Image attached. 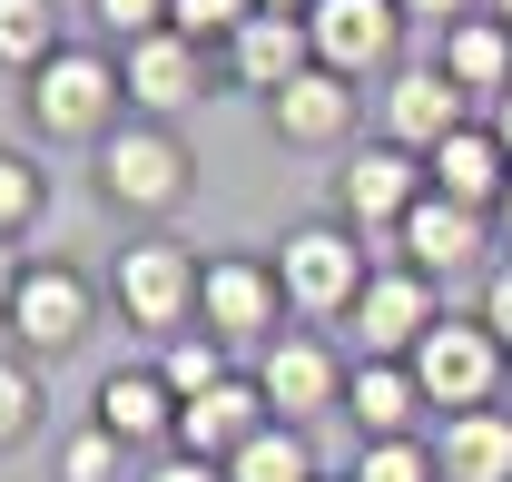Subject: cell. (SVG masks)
Here are the masks:
<instances>
[{"instance_id": "cell-31", "label": "cell", "mask_w": 512, "mask_h": 482, "mask_svg": "<svg viewBox=\"0 0 512 482\" xmlns=\"http://www.w3.org/2000/svg\"><path fill=\"white\" fill-rule=\"evenodd\" d=\"M168 10H178V0H89V20H99V30H109V40H148V30H168Z\"/></svg>"}, {"instance_id": "cell-6", "label": "cell", "mask_w": 512, "mask_h": 482, "mask_svg": "<svg viewBox=\"0 0 512 482\" xmlns=\"http://www.w3.org/2000/svg\"><path fill=\"white\" fill-rule=\"evenodd\" d=\"M424 187H434V168H424L414 148L365 138V148H345V168H335V217H345V227L384 256V246H394V227L424 207Z\"/></svg>"}, {"instance_id": "cell-8", "label": "cell", "mask_w": 512, "mask_h": 482, "mask_svg": "<svg viewBox=\"0 0 512 482\" xmlns=\"http://www.w3.org/2000/svg\"><path fill=\"white\" fill-rule=\"evenodd\" d=\"M197 325L237 355H266L296 315H286V286H276V256H207V286H197Z\"/></svg>"}, {"instance_id": "cell-22", "label": "cell", "mask_w": 512, "mask_h": 482, "mask_svg": "<svg viewBox=\"0 0 512 482\" xmlns=\"http://www.w3.org/2000/svg\"><path fill=\"white\" fill-rule=\"evenodd\" d=\"M434 463H444V482H512V414L503 404L444 414L434 423Z\"/></svg>"}, {"instance_id": "cell-27", "label": "cell", "mask_w": 512, "mask_h": 482, "mask_svg": "<svg viewBox=\"0 0 512 482\" xmlns=\"http://www.w3.org/2000/svg\"><path fill=\"white\" fill-rule=\"evenodd\" d=\"M345 473L355 482H444V463H434V433H394V443H365Z\"/></svg>"}, {"instance_id": "cell-10", "label": "cell", "mask_w": 512, "mask_h": 482, "mask_svg": "<svg viewBox=\"0 0 512 482\" xmlns=\"http://www.w3.org/2000/svg\"><path fill=\"white\" fill-rule=\"evenodd\" d=\"M306 40H316V69L375 89V79L404 69V40H414V30H404L394 0H316V10H306Z\"/></svg>"}, {"instance_id": "cell-3", "label": "cell", "mask_w": 512, "mask_h": 482, "mask_svg": "<svg viewBox=\"0 0 512 482\" xmlns=\"http://www.w3.org/2000/svg\"><path fill=\"white\" fill-rule=\"evenodd\" d=\"M89 168H99V197L119 207V217H178L188 207V187H197V158H188V138L168 119H119L99 148H89Z\"/></svg>"}, {"instance_id": "cell-23", "label": "cell", "mask_w": 512, "mask_h": 482, "mask_svg": "<svg viewBox=\"0 0 512 482\" xmlns=\"http://www.w3.org/2000/svg\"><path fill=\"white\" fill-rule=\"evenodd\" d=\"M69 40H60V0H0V69L10 79H30V69H50Z\"/></svg>"}, {"instance_id": "cell-20", "label": "cell", "mask_w": 512, "mask_h": 482, "mask_svg": "<svg viewBox=\"0 0 512 482\" xmlns=\"http://www.w3.org/2000/svg\"><path fill=\"white\" fill-rule=\"evenodd\" d=\"M345 414L365 423V443H394V433H424L434 394L404 355H355V384H345Z\"/></svg>"}, {"instance_id": "cell-15", "label": "cell", "mask_w": 512, "mask_h": 482, "mask_svg": "<svg viewBox=\"0 0 512 482\" xmlns=\"http://www.w3.org/2000/svg\"><path fill=\"white\" fill-rule=\"evenodd\" d=\"M384 256H404V266H424V276H473V266L503 256V237H493L483 207H463V197H444V187H424V207L394 227Z\"/></svg>"}, {"instance_id": "cell-5", "label": "cell", "mask_w": 512, "mask_h": 482, "mask_svg": "<svg viewBox=\"0 0 512 482\" xmlns=\"http://www.w3.org/2000/svg\"><path fill=\"white\" fill-rule=\"evenodd\" d=\"M99 296L109 286H89L69 256H30V276H20V296H10V345L20 355H40V364H60V355H79L89 335H99Z\"/></svg>"}, {"instance_id": "cell-38", "label": "cell", "mask_w": 512, "mask_h": 482, "mask_svg": "<svg viewBox=\"0 0 512 482\" xmlns=\"http://www.w3.org/2000/svg\"><path fill=\"white\" fill-rule=\"evenodd\" d=\"M493 138H503V158H512V99H503V109H493Z\"/></svg>"}, {"instance_id": "cell-36", "label": "cell", "mask_w": 512, "mask_h": 482, "mask_svg": "<svg viewBox=\"0 0 512 482\" xmlns=\"http://www.w3.org/2000/svg\"><path fill=\"white\" fill-rule=\"evenodd\" d=\"M256 10H266V20H306L316 0H256Z\"/></svg>"}, {"instance_id": "cell-40", "label": "cell", "mask_w": 512, "mask_h": 482, "mask_svg": "<svg viewBox=\"0 0 512 482\" xmlns=\"http://www.w3.org/2000/svg\"><path fill=\"white\" fill-rule=\"evenodd\" d=\"M325 482H355V473H325Z\"/></svg>"}, {"instance_id": "cell-26", "label": "cell", "mask_w": 512, "mask_h": 482, "mask_svg": "<svg viewBox=\"0 0 512 482\" xmlns=\"http://www.w3.org/2000/svg\"><path fill=\"white\" fill-rule=\"evenodd\" d=\"M50 227V168L30 148H0V237H30Z\"/></svg>"}, {"instance_id": "cell-16", "label": "cell", "mask_w": 512, "mask_h": 482, "mask_svg": "<svg viewBox=\"0 0 512 482\" xmlns=\"http://www.w3.org/2000/svg\"><path fill=\"white\" fill-rule=\"evenodd\" d=\"M266 423H276L266 384H256V374H227V384H207L197 404H178V453H197V463H237Z\"/></svg>"}, {"instance_id": "cell-35", "label": "cell", "mask_w": 512, "mask_h": 482, "mask_svg": "<svg viewBox=\"0 0 512 482\" xmlns=\"http://www.w3.org/2000/svg\"><path fill=\"white\" fill-rule=\"evenodd\" d=\"M20 276H30V256H20V237H0V325H10V296H20Z\"/></svg>"}, {"instance_id": "cell-25", "label": "cell", "mask_w": 512, "mask_h": 482, "mask_svg": "<svg viewBox=\"0 0 512 482\" xmlns=\"http://www.w3.org/2000/svg\"><path fill=\"white\" fill-rule=\"evenodd\" d=\"M148 364L168 374V394H178V404H197L207 384H227V374H237V345H217L207 325H188V335H168V345H158Z\"/></svg>"}, {"instance_id": "cell-24", "label": "cell", "mask_w": 512, "mask_h": 482, "mask_svg": "<svg viewBox=\"0 0 512 482\" xmlns=\"http://www.w3.org/2000/svg\"><path fill=\"white\" fill-rule=\"evenodd\" d=\"M227 482H325L316 443H306V423H266L247 453L227 463Z\"/></svg>"}, {"instance_id": "cell-37", "label": "cell", "mask_w": 512, "mask_h": 482, "mask_svg": "<svg viewBox=\"0 0 512 482\" xmlns=\"http://www.w3.org/2000/svg\"><path fill=\"white\" fill-rule=\"evenodd\" d=\"M493 237H503V256H512V187H503V207H493Z\"/></svg>"}, {"instance_id": "cell-39", "label": "cell", "mask_w": 512, "mask_h": 482, "mask_svg": "<svg viewBox=\"0 0 512 482\" xmlns=\"http://www.w3.org/2000/svg\"><path fill=\"white\" fill-rule=\"evenodd\" d=\"M483 10H493V20H512V0H483Z\"/></svg>"}, {"instance_id": "cell-32", "label": "cell", "mask_w": 512, "mask_h": 482, "mask_svg": "<svg viewBox=\"0 0 512 482\" xmlns=\"http://www.w3.org/2000/svg\"><path fill=\"white\" fill-rule=\"evenodd\" d=\"M473 315H483V325L512 345V256H493V266H483V296H473Z\"/></svg>"}, {"instance_id": "cell-33", "label": "cell", "mask_w": 512, "mask_h": 482, "mask_svg": "<svg viewBox=\"0 0 512 482\" xmlns=\"http://www.w3.org/2000/svg\"><path fill=\"white\" fill-rule=\"evenodd\" d=\"M394 10H404V30H434V40H444L453 20H473L483 0H394Z\"/></svg>"}, {"instance_id": "cell-9", "label": "cell", "mask_w": 512, "mask_h": 482, "mask_svg": "<svg viewBox=\"0 0 512 482\" xmlns=\"http://www.w3.org/2000/svg\"><path fill=\"white\" fill-rule=\"evenodd\" d=\"M256 384H266V404H276V423H316V414H345V384H355V355L335 345V335H316V325H286L266 355L247 364Z\"/></svg>"}, {"instance_id": "cell-34", "label": "cell", "mask_w": 512, "mask_h": 482, "mask_svg": "<svg viewBox=\"0 0 512 482\" xmlns=\"http://www.w3.org/2000/svg\"><path fill=\"white\" fill-rule=\"evenodd\" d=\"M138 482H227V463H197V453H148Z\"/></svg>"}, {"instance_id": "cell-1", "label": "cell", "mask_w": 512, "mask_h": 482, "mask_svg": "<svg viewBox=\"0 0 512 482\" xmlns=\"http://www.w3.org/2000/svg\"><path fill=\"white\" fill-rule=\"evenodd\" d=\"M119 119H128V79H119V50H99V40H69L50 69L20 79V128L40 148H99Z\"/></svg>"}, {"instance_id": "cell-12", "label": "cell", "mask_w": 512, "mask_h": 482, "mask_svg": "<svg viewBox=\"0 0 512 482\" xmlns=\"http://www.w3.org/2000/svg\"><path fill=\"white\" fill-rule=\"evenodd\" d=\"M473 119H483V109L444 79V60H404L394 79H375V138L414 148V158H434L453 128H473Z\"/></svg>"}, {"instance_id": "cell-19", "label": "cell", "mask_w": 512, "mask_h": 482, "mask_svg": "<svg viewBox=\"0 0 512 482\" xmlns=\"http://www.w3.org/2000/svg\"><path fill=\"white\" fill-rule=\"evenodd\" d=\"M434 60H444V79L493 119L512 99V20H493V10H473V20H453L444 40H434Z\"/></svg>"}, {"instance_id": "cell-14", "label": "cell", "mask_w": 512, "mask_h": 482, "mask_svg": "<svg viewBox=\"0 0 512 482\" xmlns=\"http://www.w3.org/2000/svg\"><path fill=\"white\" fill-rule=\"evenodd\" d=\"M119 79H128V119H168V128H178L197 99H207L217 50H197L188 30H148V40L119 50Z\"/></svg>"}, {"instance_id": "cell-28", "label": "cell", "mask_w": 512, "mask_h": 482, "mask_svg": "<svg viewBox=\"0 0 512 482\" xmlns=\"http://www.w3.org/2000/svg\"><path fill=\"white\" fill-rule=\"evenodd\" d=\"M60 482H128V443L109 423H79L60 443Z\"/></svg>"}, {"instance_id": "cell-13", "label": "cell", "mask_w": 512, "mask_h": 482, "mask_svg": "<svg viewBox=\"0 0 512 482\" xmlns=\"http://www.w3.org/2000/svg\"><path fill=\"white\" fill-rule=\"evenodd\" d=\"M266 119H276V148H296V158H345L355 119H375V89H355L335 69H306V79H286L266 99Z\"/></svg>"}, {"instance_id": "cell-29", "label": "cell", "mask_w": 512, "mask_h": 482, "mask_svg": "<svg viewBox=\"0 0 512 482\" xmlns=\"http://www.w3.org/2000/svg\"><path fill=\"white\" fill-rule=\"evenodd\" d=\"M247 20H256V0H178V10H168V30H188L197 50H227Z\"/></svg>"}, {"instance_id": "cell-11", "label": "cell", "mask_w": 512, "mask_h": 482, "mask_svg": "<svg viewBox=\"0 0 512 482\" xmlns=\"http://www.w3.org/2000/svg\"><path fill=\"white\" fill-rule=\"evenodd\" d=\"M444 276H424V266H404V256H375V276H365V296L345 315V335H355V355H414L434 325H444V305H434Z\"/></svg>"}, {"instance_id": "cell-30", "label": "cell", "mask_w": 512, "mask_h": 482, "mask_svg": "<svg viewBox=\"0 0 512 482\" xmlns=\"http://www.w3.org/2000/svg\"><path fill=\"white\" fill-rule=\"evenodd\" d=\"M30 423H40V374H30V355H0V453L30 443Z\"/></svg>"}, {"instance_id": "cell-21", "label": "cell", "mask_w": 512, "mask_h": 482, "mask_svg": "<svg viewBox=\"0 0 512 482\" xmlns=\"http://www.w3.org/2000/svg\"><path fill=\"white\" fill-rule=\"evenodd\" d=\"M424 168H434V187H444V197H463V207H483V217L503 207V187H512V158H503V138H493V119L453 128V138L434 148V158H424Z\"/></svg>"}, {"instance_id": "cell-17", "label": "cell", "mask_w": 512, "mask_h": 482, "mask_svg": "<svg viewBox=\"0 0 512 482\" xmlns=\"http://www.w3.org/2000/svg\"><path fill=\"white\" fill-rule=\"evenodd\" d=\"M89 423H109L128 453H178V394H168V374H158V364H109V374H99Z\"/></svg>"}, {"instance_id": "cell-7", "label": "cell", "mask_w": 512, "mask_h": 482, "mask_svg": "<svg viewBox=\"0 0 512 482\" xmlns=\"http://www.w3.org/2000/svg\"><path fill=\"white\" fill-rule=\"evenodd\" d=\"M404 364L424 374L434 414H483V404H503V384H512V345L483 325V315H444Z\"/></svg>"}, {"instance_id": "cell-4", "label": "cell", "mask_w": 512, "mask_h": 482, "mask_svg": "<svg viewBox=\"0 0 512 482\" xmlns=\"http://www.w3.org/2000/svg\"><path fill=\"white\" fill-rule=\"evenodd\" d=\"M197 286H207V256H197V246H178L168 227L128 237L119 266H109V305H119L138 335H158V345L197 325Z\"/></svg>"}, {"instance_id": "cell-18", "label": "cell", "mask_w": 512, "mask_h": 482, "mask_svg": "<svg viewBox=\"0 0 512 482\" xmlns=\"http://www.w3.org/2000/svg\"><path fill=\"white\" fill-rule=\"evenodd\" d=\"M306 69H316L306 20H266V10H256L247 30L217 50V79H227V89H247V99H276V89H286V79H306Z\"/></svg>"}, {"instance_id": "cell-2", "label": "cell", "mask_w": 512, "mask_h": 482, "mask_svg": "<svg viewBox=\"0 0 512 482\" xmlns=\"http://www.w3.org/2000/svg\"><path fill=\"white\" fill-rule=\"evenodd\" d=\"M365 276H375V246L355 237L345 217H306V227L276 237V286H286L296 325H345L355 296H365Z\"/></svg>"}]
</instances>
